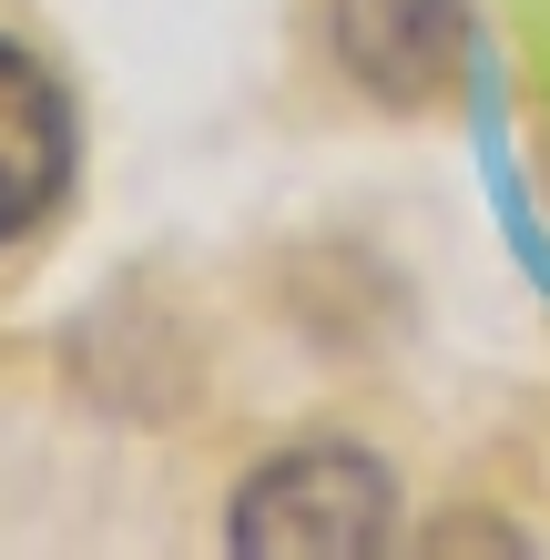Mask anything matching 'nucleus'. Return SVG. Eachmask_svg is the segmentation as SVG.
I'll use <instances>...</instances> for the list:
<instances>
[{"instance_id": "3", "label": "nucleus", "mask_w": 550, "mask_h": 560, "mask_svg": "<svg viewBox=\"0 0 550 560\" xmlns=\"http://www.w3.org/2000/svg\"><path fill=\"white\" fill-rule=\"evenodd\" d=\"M72 194V103L21 42H0V245H21Z\"/></svg>"}, {"instance_id": "1", "label": "nucleus", "mask_w": 550, "mask_h": 560, "mask_svg": "<svg viewBox=\"0 0 550 560\" xmlns=\"http://www.w3.org/2000/svg\"><path fill=\"white\" fill-rule=\"evenodd\" d=\"M387 469L347 439H306V448H276L266 469L235 489V520L224 540L245 560H367L387 550Z\"/></svg>"}, {"instance_id": "2", "label": "nucleus", "mask_w": 550, "mask_h": 560, "mask_svg": "<svg viewBox=\"0 0 550 560\" xmlns=\"http://www.w3.org/2000/svg\"><path fill=\"white\" fill-rule=\"evenodd\" d=\"M337 61L358 72V92L377 103H438L469 61V0H337Z\"/></svg>"}]
</instances>
